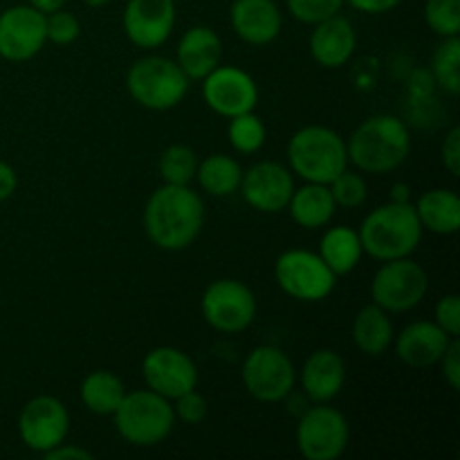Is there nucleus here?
<instances>
[{
    "label": "nucleus",
    "mask_w": 460,
    "mask_h": 460,
    "mask_svg": "<svg viewBox=\"0 0 460 460\" xmlns=\"http://www.w3.org/2000/svg\"><path fill=\"white\" fill-rule=\"evenodd\" d=\"M205 200L198 191L180 184H162L144 207V232L164 252H182L196 243L205 227Z\"/></svg>",
    "instance_id": "obj_1"
},
{
    "label": "nucleus",
    "mask_w": 460,
    "mask_h": 460,
    "mask_svg": "<svg viewBox=\"0 0 460 460\" xmlns=\"http://www.w3.org/2000/svg\"><path fill=\"white\" fill-rule=\"evenodd\" d=\"M349 164L359 173L385 175L400 169L411 155V133L395 115H373L346 139Z\"/></svg>",
    "instance_id": "obj_2"
},
{
    "label": "nucleus",
    "mask_w": 460,
    "mask_h": 460,
    "mask_svg": "<svg viewBox=\"0 0 460 460\" xmlns=\"http://www.w3.org/2000/svg\"><path fill=\"white\" fill-rule=\"evenodd\" d=\"M358 234L364 254L385 263L411 256L420 245L425 229L411 202H386L362 220Z\"/></svg>",
    "instance_id": "obj_3"
},
{
    "label": "nucleus",
    "mask_w": 460,
    "mask_h": 460,
    "mask_svg": "<svg viewBox=\"0 0 460 460\" xmlns=\"http://www.w3.org/2000/svg\"><path fill=\"white\" fill-rule=\"evenodd\" d=\"M288 169L304 182L331 184L349 169L346 139L328 126H304L288 142Z\"/></svg>",
    "instance_id": "obj_4"
},
{
    "label": "nucleus",
    "mask_w": 460,
    "mask_h": 460,
    "mask_svg": "<svg viewBox=\"0 0 460 460\" xmlns=\"http://www.w3.org/2000/svg\"><path fill=\"white\" fill-rule=\"evenodd\" d=\"M112 420L117 434L135 447H155L164 443L178 422L173 402L151 389L126 391Z\"/></svg>",
    "instance_id": "obj_5"
},
{
    "label": "nucleus",
    "mask_w": 460,
    "mask_h": 460,
    "mask_svg": "<svg viewBox=\"0 0 460 460\" xmlns=\"http://www.w3.org/2000/svg\"><path fill=\"white\" fill-rule=\"evenodd\" d=\"M189 76L173 58L148 54L137 58L126 72L130 99L146 111L164 112L180 106L189 93Z\"/></svg>",
    "instance_id": "obj_6"
},
{
    "label": "nucleus",
    "mask_w": 460,
    "mask_h": 460,
    "mask_svg": "<svg viewBox=\"0 0 460 460\" xmlns=\"http://www.w3.org/2000/svg\"><path fill=\"white\" fill-rule=\"evenodd\" d=\"M429 292V274L420 263L404 259L385 261L371 281V304L389 314L409 313L418 308Z\"/></svg>",
    "instance_id": "obj_7"
},
{
    "label": "nucleus",
    "mask_w": 460,
    "mask_h": 460,
    "mask_svg": "<svg viewBox=\"0 0 460 460\" xmlns=\"http://www.w3.org/2000/svg\"><path fill=\"white\" fill-rule=\"evenodd\" d=\"M350 443V425L331 402L308 404L296 425V447L305 460H337Z\"/></svg>",
    "instance_id": "obj_8"
},
{
    "label": "nucleus",
    "mask_w": 460,
    "mask_h": 460,
    "mask_svg": "<svg viewBox=\"0 0 460 460\" xmlns=\"http://www.w3.org/2000/svg\"><path fill=\"white\" fill-rule=\"evenodd\" d=\"M247 394L265 404L283 402L296 386V368L279 346L263 344L250 350L241 368Z\"/></svg>",
    "instance_id": "obj_9"
},
{
    "label": "nucleus",
    "mask_w": 460,
    "mask_h": 460,
    "mask_svg": "<svg viewBox=\"0 0 460 460\" xmlns=\"http://www.w3.org/2000/svg\"><path fill=\"white\" fill-rule=\"evenodd\" d=\"M274 281L288 296L304 304H317L331 296L337 277L322 256L310 250H288L274 263Z\"/></svg>",
    "instance_id": "obj_10"
},
{
    "label": "nucleus",
    "mask_w": 460,
    "mask_h": 460,
    "mask_svg": "<svg viewBox=\"0 0 460 460\" xmlns=\"http://www.w3.org/2000/svg\"><path fill=\"white\" fill-rule=\"evenodd\" d=\"M256 296L238 279H218L202 292V319L214 331L225 335H236L247 331L256 319Z\"/></svg>",
    "instance_id": "obj_11"
},
{
    "label": "nucleus",
    "mask_w": 460,
    "mask_h": 460,
    "mask_svg": "<svg viewBox=\"0 0 460 460\" xmlns=\"http://www.w3.org/2000/svg\"><path fill=\"white\" fill-rule=\"evenodd\" d=\"M70 434V411L54 395H36L27 400L18 413V436L31 452L45 454L66 443Z\"/></svg>",
    "instance_id": "obj_12"
},
{
    "label": "nucleus",
    "mask_w": 460,
    "mask_h": 460,
    "mask_svg": "<svg viewBox=\"0 0 460 460\" xmlns=\"http://www.w3.org/2000/svg\"><path fill=\"white\" fill-rule=\"evenodd\" d=\"M202 99L216 115L232 119L254 111L259 103V85L250 72L220 63L202 79Z\"/></svg>",
    "instance_id": "obj_13"
},
{
    "label": "nucleus",
    "mask_w": 460,
    "mask_h": 460,
    "mask_svg": "<svg viewBox=\"0 0 460 460\" xmlns=\"http://www.w3.org/2000/svg\"><path fill=\"white\" fill-rule=\"evenodd\" d=\"M48 43L45 13L31 4H13L0 12V57L12 63L34 58Z\"/></svg>",
    "instance_id": "obj_14"
},
{
    "label": "nucleus",
    "mask_w": 460,
    "mask_h": 460,
    "mask_svg": "<svg viewBox=\"0 0 460 460\" xmlns=\"http://www.w3.org/2000/svg\"><path fill=\"white\" fill-rule=\"evenodd\" d=\"M146 389L173 402L178 395L198 386V367L191 355L175 346H157L148 350L142 362Z\"/></svg>",
    "instance_id": "obj_15"
},
{
    "label": "nucleus",
    "mask_w": 460,
    "mask_h": 460,
    "mask_svg": "<svg viewBox=\"0 0 460 460\" xmlns=\"http://www.w3.org/2000/svg\"><path fill=\"white\" fill-rule=\"evenodd\" d=\"M295 187V173L288 166L272 160H263L243 171L238 193L254 211L279 214L288 207Z\"/></svg>",
    "instance_id": "obj_16"
},
{
    "label": "nucleus",
    "mask_w": 460,
    "mask_h": 460,
    "mask_svg": "<svg viewBox=\"0 0 460 460\" xmlns=\"http://www.w3.org/2000/svg\"><path fill=\"white\" fill-rule=\"evenodd\" d=\"M126 39L139 49H155L171 39L175 3L171 0H128L121 16Z\"/></svg>",
    "instance_id": "obj_17"
},
{
    "label": "nucleus",
    "mask_w": 460,
    "mask_h": 460,
    "mask_svg": "<svg viewBox=\"0 0 460 460\" xmlns=\"http://www.w3.org/2000/svg\"><path fill=\"white\" fill-rule=\"evenodd\" d=\"M229 22L243 43L263 48L281 34L283 13L277 0H234Z\"/></svg>",
    "instance_id": "obj_18"
},
{
    "label": "nucleus",
    "mask_w": 460,
    "mask_h": 460,
    "mask_svg": "<svg viewBox=\"0 0 460 460\" xmlns=\"http://www.w3.org/2000/svg\"><path fill=\"white\" fill-rule=\"evenodd\" d=\"M452 340L436 322H411L394 337V346L404 367L429 368L440 362Z\"/></svg>",
    "instance_id": "obj_19"
},
{
    "label": "nucleus",
    "mask_w": 460,
    "mask_h": 460,
    "mask_svg": "<svg viewBox=\"0 0 460 460\" xmlns=\"http://www.w3.org/2000/svg\"><path fill=\"white\" fill-rule=\"evenodd\" d=\"M313 27L314 30L310 34L308 49L314 63L326 67V70L344 67L358 49V34H355L353 22L341 13H335V16L326 18Z\"/></svg>",
    "instance_id": "obj_20"
},
{
    "label": "nucleus",
    "mask_w": 460,
    "mask_h": 460,
    "mask_svg": "<svg viewBox=\"0 0 460 460\" xmlns=\"http://www.w3.org/2000/svg\"><path fill=\"white\" fill-rule=\"evenodd\" d=\"M301 391L310 402H332L346 385V364L332 349H319L301 367Z\"/></svg>",
    "instance_id": "obj_21"
},
{
    "label": "nucleus",
    "mask_w": 460,
    "mask_h": 460,
    "mask_svg": "<svg viewBox=\"0 0 460 460\" xmlns=\"http://www.w3.org/2000/svg\"><path fill=\"white\" fill-rule=\"evenodd\" d=\"M175 63L189 81H202L223 63V40L209 25H196L184 31L175 48Z\"/></svg>",
    "instance_id": "obj_22"
},
{
    "label": "nucleus",
    "mask_w": 460,
    "mask_h": 460,
    "mask_svg": "<svg viewBox=\"0 0 460 460\" xmlns=\"http://www.w3.org/2000/svg\"><path fill=\"white\" fill-rule=\"evenodd\" d=\"M286 209L299 227L313 232V229H323L332 223L337 205L328 184L305 182L304 187H295Z\"/></svg>",
    "instance_id": "obj_23"
},
{
    "label": "nucleus",
    "mask_w": 460,
    "mask_h": 460,
    "mask_svg": "<svg viewBox=\"0 0 460 460\" xmlns=\"http://www.w3.org/2000/svg\"><path fill=\"white\" fill-rule=\"evenodd\" d=\"M418 220L422 229L438 236H454L460 229V198L452 189H429L418 198Z\"/></svg>",
    "instance_id": "obj_24"
},
{
    "label": "nucleus",
    "mask_w": 460,
    "mask_h": 460,
    "mask_svg": "<svg viewBox=\"0 0 460 460\" xmlns=\"http://www.w3.org/2000/svg\"><path fill=\"white\" fill-rule=\"evenodd\" d=\"M317 254L322 256L323 263L328 265L337 279L350 274L362 261L364 250L362 241H359L358 229L349 227V225H335L323 232L322 241H319Z\"/></svg>",
    "instance_id": "obj_25"
},
{
    "label": "nucleus",
    "mask_w": 460,
    "mask_h": 460,
    "mask_svg": "<svg viewBox=\"0 0 460 460\" xmlns=\"http://www.w3.org/2000/svg\"><path fill=\"white\" fill-rule=\"evenodd\" d=\"M394 322L380 305H364L353 319V344L368 358H380L394 346Z\"/></svg>",
    "instance_id": "obj_26"
},
{
    "label": "nucleus",
    "mask_w": 460,
    "mask_h": 460,
    "mask_svg": "<svg viewBox=\"0 0 460 460\" xmlns=\"http://www.w3.org/2000/svg\"><path fill=\"white\" fill-rule=\"evenodd\" d=\"M81 402L94 416H112L126 395V385L119 376L112 371L99 368L88 373L81 382Z\"/></svg>",
    "instance_id": "obj_27"
},
{
    "label": "nucleus",
    "mask_w": 460,
    "mask_h": 460,
    "mask_svg": "<svg viewBox=\"0 0 460 460\" xmlns=\"http://www.w3.org/2000/svg\"><path fill=\"white\" fill-rule=\"evenodd\" d=\"M196 180L207 196L227 198L238 193L243 180V166L236 157L225 155V153H214L198 162Z\"/></svg>",
    "instance_id": "obj_28"
},
{
    "label": "nucleus",
    "mask_w": 460,
    "mask_h": 460,
    "mask_svg": "<svg viewBox=\"0 0 460 460\" xmlns=\"http://www.w3.org/2000/svg\"><path fill=\"white\" fill-rule=\"evenodd\" d=\"M198 155L191 146L187 144H171L162 151L160 160H157V171L164 184H180V187H189L196 180L198 171Z\"/></svg>",
    "instance_id": "obj_29"
},
{
    "label": "nucleus",
    "mask_w": 460,
    "mask_h": 460,
    "mask_svg": "<svg viewBox=\"0 0 460 460\" xmlns=\"http://www.w3.org/2000/svg\"><path fill=\"white\" fill-rule=\"evenodd\" d=\"M431 76L449 94L460 93V39H443L431 54Z\"/></svg>",
    "instance_id": "obj_30"
},
{
    "label": "nucleus",
    "mask_w": 460,
    "mask_h": 460,
    "mask_svg": "<svg viewBox=\"0 0 460 460\" xmlns=\"http://www.w3.org/2000/svg\"><path fill=\"white\" fill-rule=\"evenodd\" d=\"M227 137L234 151L241 155H254L263 148L265 139H268V128L254 111L243 112V115L229 119Z\"/></svg>",
    "instance_id": "obj_31"
},
{
    "label": "nucleus",
    "mask_w": 460,
    "mask_h": 460,
    "mask_svg": "<svg viewBox=\"0 0 460 460\" xmlns=\"http://www.w3.org/2000/svg\"><path fill=\"white\" fill-rule=\"evenodd\" d=\"M337 209H358L367 202L368 184L362 173L353 169H344L331 184H328Z\"/></svg>",
    "instance_id": "obj_32"
},
{
    "label": "nucleus",
    "mask_w": 460,
    "mask_h": 460,
    "mask_svg": "<svg viewBox=\"0 0 460 460\" xmlns=\"http://www.w3.org/2000/svg\"><path fill=\"white\" fill-rule=\"evenodd\" d=\"M425 22L440 39L460 34V0H427Z\"/></svg>",
    "instance_id": "obj_33"
},
{
    "label": "nucleus",
    "mask_w": 460,
    "mask_h": 460,
    "mask_svg": "<svg viewBox=\"0 0 460 460\" xmlns=\"http://www.w3.org/2000/svg\"><path fill=\"white\" fill-rule=\"evenodd\" d=\"M286 7L295 21L304 25H317L335 16L344 7V0H286Z\"/></svg>",
    "instance_id": "obj_34"
},
{
    "label": "nucleus",
    "mask_w": 460,
    "mask_h": 460,
    "mask_svg": "<svg viewBox=\"0 0 460 460\" xmlns=\"http://www.w3.org/2000/svg\"><path fill=\"white\" fill-rule=\"evenodd\" d=\"M45 31L48 40L54 45H70L79 39L81 22L72 12H66V7L45 16Z\"/></svg>",
    "instance_id": "obj_35"
},
{
    "label": "nucleus",
    "mask_w": 460,
    "mask_h": 460,
    "mask_svg": "<svg viewBox=\"0 0 460 460\" xmlns=\"http://www.w3.org/2000/svg\"><path fill=\"white\" fill-rule=\"evenodd\" d=\"M173 411L175 420H182L187 425H200L209 416V402H207V398L200 391L191 389L173 400Z\"/></svg>",
    "instance_id": "obj_36"
},
{
    "label": "nucleus",
    "mask_w": 460,
    "mask_h": 460,
    "mask_svg": "<svg viewBox=\"0 0 460 460\" xmlns=\"http://www.w3.org/2000/svg\"><path fill=\"white\" fill-rule=\"evenodd\" d=\"M434 322L447 332L449 337L460 335V296L445 295L443 299L436 301Z\"/></svg>",
    "instance_id": "obj_37"
},
{
    "label": "nucleus",
    "mask_w": 460,
    "mask_h": 460,
    "mask_svg": "<svg viewBox=\"0 0 460 460\" xmlns=\"http://www.w3.org/2000/svg\"><path fill=\"white\" fill-rule=\"evenodd\" d=\"M438 367H440V371H443L445 382H447L454 391H458L460 389V341H458V337H454V340L449 341L447 350H445L443 358H440Z\"/></svg>",
    "instance_id": "obj_38"
},
{
    "label": "nucleus",
    "mask_w": 460,
    "mask_h": 460,
    "mask_svg": "<svg viewBox=\"0 0 460 460\" xmlns=\"http://www.w3.org/2000/svg\"><path fill=\"white\" fill-rule=\"evenodd\" d=\"M440 157H443V166L458 178L460 175V128L454 126L443 139V146H440Z\"/></svg>",
    "instance_id": "obj_39"
},
{
    "label": "nucleus",
    "mask_w": 460,
    "mask_h": 460,
    "mask_svg": "<svg viewBox=\"0 0 460 460\" xmlns=\"http://www.w3.org/2000/svg\"><path fill=\"white\" fill-rule=\"evenodd\" d=\"M45 460H93V452L79 447V445H67L61 443L57 447H52L49 452L43 454Z\"/></svg>",
    "instance_id": "obj_40"
},
{
    "label": "nucleus",
    "mask_w": 460,
    "mask_h": 460,
    "mask_svg": "<svg viewBox=\"0 0 460 460\" xmlns=\"http://www.w3.org/2000/svg\"><path fill=\"white\" fill-rule=\"evenodd\" d=\"M350 7L358 9L362 13H371V16H380V13H389L398 7L402 0H344Z\"/></svg>",
    "instance_id": "obj_41"
},
{
    "label": "nucleus",
    "mask_w": 460,
    "mask_h": 460,
    "mask_svg": "<svg viewBox=\"0 0 460 460\" xmlns=\"http://www.w3.org/2000/svg\"><path fill=\"white\" fill-rule=\"evenodd\" d=\"M18 189V173L12 164L0 160V202L9 200Z\"/></svg>",
    "instance_id": "obj_42"
},
{
    "label": "nucleus",
    "mask_w": 460,
    "mask_h": 460,
    "mask_svg": "<svg viewBox=\"0 0 460 460\" xmlns=\"http://www.w3.org/2000/svg\"><path fill=\"white\" fill-rule=\"evenodd\" d=\"M66 3L67 0H27V4H31L34 9H39V12L45 13V16L52 12H57V9H63L66 7Z\"/></svg>",
    "instance_id": "obj_43"
},
{
    "label": "nucleus",
    "mask_w": 460,
    "mask_h": 460,
    "mask_svg": "<svg viewBox=\"0 0 460 460\" xmlns=\"http://www.w3.org/2000/svg\"><path fill=\"white\" fill-rule=\"evenodd\" d=\"M389 202H411V187L407 182H395L391 187Z\"/></svg>",
    "instance_id": "obj_44"
},
{
    "label": "nucleus",
    "mask_w": 460,
    "mask_h": 460,
    "mask_svg": "<svg viewBox=\"0 0 460 460\" xmlns=\"http://www.w3.org/2000/svg\"><path fill=\"white\" fill-rule=\"evenodd\" d=\"M85 4H88V7H93V9H99V7H106L108 3H111V0H84Z\"/></svg>",
    "instance_id": "obj_45"
},
{
    "label": "nucleus",
    "mask_w": 460,
    "mask_h": 460,
    "mask_svg": "<svg viewBox=\"0 0 460 460\" xmlns=\"http://www.w3.org/2000/svg\"><path fill=\"white\" fill-rule=\"evenodd\" d=\"M171 3H180V0H171Z\"/></svg>",
    "instance_id": "obj_46"
}]
</instances>
